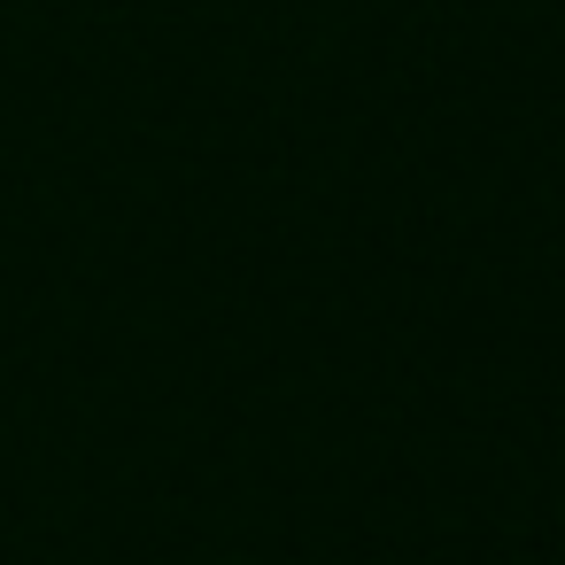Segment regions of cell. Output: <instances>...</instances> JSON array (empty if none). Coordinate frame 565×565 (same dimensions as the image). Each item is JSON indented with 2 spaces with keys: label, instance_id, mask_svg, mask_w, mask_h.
Here are the masks:
<instances>
[]
</instances>
